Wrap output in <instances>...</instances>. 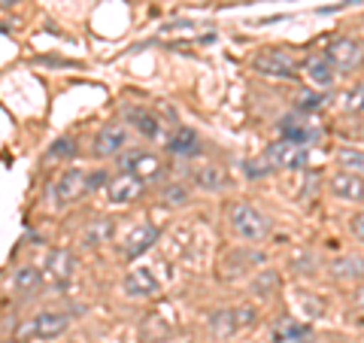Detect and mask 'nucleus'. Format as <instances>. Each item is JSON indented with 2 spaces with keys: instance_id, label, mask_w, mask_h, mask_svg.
I'll return each mask as SVG.
<instances>
[{
  "instance_id": "f257e3e1",
  "label": "nucleus",
  "mask_w": 364,
  "mask_h": 343,
  "mask_svg": "<svg viewBox=\"0 0 364 343\" xmlns=\"http://www.w3.org/2000/svg\"><path fill=\"white\" fill-rule=\"evenodd\" d=\"M228 228L240 237L249 240V243H258L273 231V222L267 213H261L255 204H246V201H234L228 207Z\"/></svg>"
},
{
  "instance_id": "f03ea898",
  "label": "nucleus",
  "mask_w": 364,
  "mask_h": 343,
  "mask_svg": "<svg viewBox=\"0 0 364 343\" xmlns=\"http://www.w3.org/2000/svg\"><path fill=\"white\" fill-rule=\"evenodd\" d=\"M91 189H88V174L79 167H70V170H61L58 176L52 179L49 186V201L55 210H67L73 207V204H79L85 198Z\"/></svg>"
},
{
  "instance_id": "7ed1b4c3",
  "label": "nucleus",
  "mask_w": 364,
  "mask_h": 343,
  "mask_svg": "<svg viewBox=\"0 0 364 343\" xmlns=\"http://www.w3.org/2000/svg\"><path fill=\"white\" fill-rule=\"evenodd\" d=\"M128 140H131L128 125L107 122V125L97 128L95 143H91V152H95V158H116V155H122L124 149H128Z\"/></svg>"
},
{
  "instance_id": "20e7f679",
  "label": "nucleus",
  "mask_w": 364,
  "mask_h": 343,
  "mask_svg": "<svg viewBox=\"0 0 364 343\" xmlns=\"http://www.w3.org/2000/svg\"><path fill=\"white\" fill-rule=\"evenodd\" d=\"M264 158L270 162L273 174H277V170H304L310 164V149L298 146V143H289V140H277L264 149Z\"/></svg>"
},
{
  "instance_id": "39448f33",
  "label": "nucleus",
  "mask_w": 364,
  "mask_h": 343,
  "mask_svg": "<svg viewBox=\"0 0 364 343\" xmlns=\"http://www.w3.org/2000/svg\"><path fill=\"white\" fill-rule=\"evenodd\" d=\"M252 70H258L261 76H270V79H294L298 64L282 49H261L252 58Z\"/></svg>"
},
{
  "instance_id": "423d86ee",
  "label": "nucleus",
  "mask_w": 364,
  "mask_h": 343,
  "mask_svg": "<svg viewBox=\"0 0 364 343\" xmlns=\"http://www.w3.org/2000/svg\"><path fill=\"white\" fill-rule=\"evenodd\" d=\"M116 158H119L122 174H134L136 179H143V182L161 176V162H158V155L146 152V149H128V152H122Z\"/></svg>"
},
{
  "instance_id": "0eeeda50",
  "label": "nucleus",
  "mask_w": 364,
  "mask_h": 343,
  "mask_svg": "<svg viewBox=\"0 0 364 343\" xmlns=\"http://www.w3.org/2000/svg\"><path fill=\"white\" fill-rule=\"evenodd\" d=\"M325 58L334 70H352V67H358L364 61V46L352 37H337V40L328 43Z\"/></svg>"
},
{
  "instance_id": "6e6552de",
  "label": "nucleus",
  "mask_w": 364,
  "mask_h": 343,
  "mask_svg": "<svg viewBox=\"0 0 364 343\" xmlns=\"http://www.w3.org/2000/svg\"><path fill=\"white\" fill-rule=\"evenodd\" d=\"M143 189H146L143 179H136L134 174H119L104 186V194H107V204H112V207H124V204L140 198Z\"/></svg>"
},
{
  "instance_id": "1a4fd4ad",
  "label": "nucleus",
  "mask_w": 364,
  "mask_h": 343,
  "mask_svg": "<svg viewBox=\"0 0 364 343\" xmlns=\"http://www.w3.org/2000/svg\"><path fill=\"white\" fill-rule=\"evenodd\" d=\"M67 328H70V316L67 313L43 310L28 322V334L37 337V340H55V337H61Z\"/></svg>"
},
{
  "instance_id": "9d476101",
  "label": "nucleus",
  "mask_w": 364,
  "mask_h": 343,
  "mask_svg": "<svg viewBox=\"0 0 364 343\" xmlns=\"http://www.w3.org/2000/svg\"><path fill=\"white\" fill-rule=\"evenodd\" d=\"M122 289L128 298H155L161 292V283L149 268H131L122 280Z\"/></svg>"
},
{
  "instance_id": "9b49d317",
  "label": "nucleus",
  "mask_w": 364,
  "mask_h": 343,
  "mask_svg": "<svg viewBox=\"0 0 364 343\" xmlns=\"http://www.w3.org/2000/svg\"><path fill=\"white\" fill-rule=\"evenodd\" d=\"M328 189L337 201L346 204H364V179L358 174H349V170H337V174L328 179Z\"/></svg>"
},
{
  "instance_id": "f8f14e48",
  "label": "nucleus",
  "mask_w": 364,
  "mask_h": 343,
  "mask_svg": "<svg viewBox=\"0 0 364 343\" xmlns=\"http://www.w3.org/2000/svg\"><path fill=\"white\" fill-rule=\"evenodd\" d=\"M76 273V258L70 249H52L49 258H46V268H43V277H49L55 285H67Z\"/></svg>"
},
{
  "instance_id": "ddd939ff",
  "label": "nucleus",
  "mask_w": 364,
  "mask_h": 343,
  "mask_svg": "<svg viewBox=\"0 0 364 343\" xmlns=\"http://www.w3.org/2000/svg\"><path fill=\"white\" fill-rule=\"evenodd\" d=\"M128 122L134 125V131L143 137V140H161L164 137V125H161V119L155 116L152 110H146V107H128Z\"/></svg>"
},
{
  "instance_id": "4468645a",
  "label": "nucleus",
  "mask_w": 364,
  "mask_h": 343,
  "mask_svg": "<svg viewBox=\"0 0 364 343\" xmlns=\"http://www.w3.org/2000/svg\"><path fill=\"white\" fill-rule=\"evenodd\" d=\"M155 240H158V228L155 225H149V222L134 225L128 231V237H124V243H122V253L128 258H136V255L149 253V246H155Z\"/></svg>"
},
{
  "instance_id": "2eb2a0df",
  "label": "nucleus",
  "mask_w": 364,
  "mask_h": 343,
  "mask_svg": "<svg viewBox=\"0 0 364 343\" xmlns=\"http://www.w3.org/2000/svg\"><path fill=\"white\" fill-rule=\"evenodd\" d=\"M264 261V253H258V249H237V253H231L225 258V270H222V277H243V273L249 270H255V265H261Z\"/></svg>"
},
{
  "instance_id": "dca6fc26",
  "label": "nucleus",
  "mask_w": 364,
  "mask_h": 343,
  "mask_svg": "<svg viewBox=\"0 0 364 343\" xmlns=\"http://www.w3.org/2000/svg\"><path fill=\"white\" fill-rule=\"evenodd\" d=\"M200 149H203V143H200V137L191 131V128H176L173 131V137H167V152L170 155H179V158H195V155H200Z\"/></svg>"
},
{
  "instance_id": "f3484780",
  "label": "nucleus",
  "mask_w": 364,
  "mask_h": 343,
  "mask_svg": "<svg viewBox=\"0 0 364 343\" xmlns=\"http://www.w3.org/2000/svg\"><path fill=\"white\" fill-rule=\"evenodd\" d=\"M112 237H116V219H109V216H100V219L88 222V228L82 231V246L100 249V246H107Z\"/></svg>"
},
{
  "instance_id": "a211bd4d",
  "label": "nucleus",
  "mask_w": 364,
  "mask_h": 343,
  "mask_svg": "<svg viewBox=\"0 0 364 343\" xmlns=\"http://www.w3.org/2000/svg\"><path fill=\"white\" fill-rule=\"evenodd\" d=\"M328 273L340 283H352L364 277V255H340L328 265Z\"/></svg>"
},
{
  "instance_id": "6ab92c4d",
  "label": "nucleus",
  "mask_w": 364,
  "mask_h": 343,
  "mask_svg": "<svg viewBox=\"0 0 364 343\" xmlns=\"http://www.w3.org/2000/svg\"><path fill=\"white\" fill-rule=\"evenodd\" d=\"M304 70H306V79H310L316 88H331L334 79H337V70L328 64L325 55H313V58H306Z\"/></svg>"
},
{
  "instance_id": "aec40b11",
  "label": "nucleus",
  "mask_w": 364,
  "mask_h": 343,
  "mask_svg": "<svg viewBox=\"0 0 364 343\" xmlns=\"http://www.w3.org/2000/svg\"><path fill=\"white\" fill-rule=\"evenodd\" d=\"M313 340V328L298 319H282L273 331V343H310Z\"/></svg>"
},
{
  "instance_id": "412c9836",
  "label": "nucleus",
  "mask_w": 364,
  "mask_h": 343,
  "mask_svg": "<svg viewBox=\"0 0 364 343\" xmlns=\"http://www.w3.org/2000/svg\"><path fill=\"white\" fill-rule=\"evenodd\" d=\"M40 285H43V268L25 265L13 273V292H18V295H33Z\"/></svg>"
},
{
  "instance_id": "4be33fe9",
  "label": "nucleus",
  "mask_w": 364,
  "mask_h": 343,
  "mask_svg": "<svg viewBox=\"0 0 364 343\" xmlns=\"http://www.w3.org/2000/svg\"><path fill=\"white\" fill-rule=\"evenodd\" d=\"M279 285H282L279 273L270 270V268H264V270L255 273V280H252V295H258V298L267 301V298H273V295L279 292Z\"/></svg>"
},
{
  "instance_id": "5701e85b",
  "label": "nucleus",
  "mask_w": 364,
  "mask_h": 343,
  "mask_svg": "<svg viewBox=\"0 0 364 343\" xmlns=\"http://www.w3.org/2000/svg\"><path fill=\"white\" fill-rule=\"evenodd\" d=\"M164 337H170V325L161 316H146L140 325V340L143 343H161Z\"/></svg>"
},
{
  "instance_id": "b1692460",
  "label": "nucleus",
  "mask_w": 364,
  "mask_h": 343,
  "mask_svg": "<svg viewBox=\"0 0 364 343\" xmlns=\"http://www.w3.org/2000/svg\"><path fill=\"white\" fill-rule=\"evenodd\" d=\"M279 140H289V143H298V146H306L310 143V128L301 125L298 119H282L279 122Z\"/></svg>"
},
{
  "instance_id": "393cba45",
  "label": "nucleus",
  "mask_w": 364,
  "mask_h": 343,
  "mask_svg": "<svg viewBox=\"0 0 364 343\" xmlns=\"http://www.w3.org/2000/svg\"><path fill=\"white\" fill-rule=\"evenodd\" d=\"M195 186L203 189V191H219L225 186V174H222V167H215V164H207V167H198L195 170Z\"/></svg>"
},
{
  "instance_id": "a878e982",
  "label": "nucleus",
  "mask_w": 364,
  "mask_h": 343,
  "mask_svg": "<svg viewBox=\"0 0 364 343\" xmlns=\"http://www.w3.org/2000/svg\"><path fill=\"white\" fill-rule=\"evenodd\" d=\"M210 328L215 337H231L237 328H240V322H237V313L234 310H215L210 316Z\"/></svg>"
},
{
  "instance_id": "bb28decb",
  "label": "nucleus",
  "mask_w": 364,
  "mask_h": 343,
  "mask_svg": "<svg viewBox=\"0 0 364 343\" xmlns=\"http://www.w3.org/2000/svg\"><path fill=\"white\" fill-rule=\"evenodd\" d=\"M337 162L340 170H349V174H364V149H352V146H340L337 149Z\"/></svg>"
},
{
  "instance_id": "cd10ccee",
  "label": "nucleus",
  "mask_w": 364,
  "mask_h": 343,
  "mask_svg": "<svg viewBox=\"0 0 364 343\" xmlns=\"http://www.w3.org/2000/svg\"><path fill=\"white\" fill-rule=\"evenodd\" d=\"M73 155H76V140H70V137H58V140L49 146V152H46L49 162H67V158H73Z\"/></svg>"
},
{
  "instance_id": "c85d7f7f",
  "label": "nucleus",
  "mask_w": 364,
  "mask_h": 343,
  "mask_svg": "<svg viewBox=\"0 0 364 343\" xmlns=\"http://www.w3.org/2000/svg\"><path fill=\"white\" fill-rule=\"evenodd\" d=\"M186 201H188V189L182 186V182H173V186L164 189V204L167 207H182Z\"/></svg>"
},
{
  "instance_id": "c756f323",
  "label": "nucleus",
  "mask_w": 364,
  "mask_h": 343,
  "mask_svg": "<svg viewBox=\"0 0 364 343\" xmlns=\"http://www.w3.org/2000/svg\"><path fill=\"white\" fill-rule=\"evenodd\" d=\"M322 104H325V97L318 95V91H301V95H298V110H304V112L318 110Z\"/></svg>"
},
{
  "instance_id": "7c9ffc66",
  "label": "nucleus",
  "mask_w": 364,
  "mask_h": 343,
  "mask_svg": "<svg viewBox=\"0 0 364 343\" xmlns=\"http://www.w3.org/2000/svg\"><path fill=\"white\" fill-rule=\"evenodd\" d=\"M234 313H237V322H240V328L255 325V319H258V313L252 310V307H234Z\"/></svg>"
},
{
  "instance_id": "2f4dec72",
  "label": "nucleus",
  "mask_w": 364,
  "mask_h": 343,
  "mask_svg": "<svg viewBox=\"0 0 364 343\" xmlns=\"http://www.w3.org/2000/svg\"><path fill=\"white\" fill-rule=\"evenodd\" d=\"M349 231L355 234V237L361 240V243H364V210H361V213H355V216L349 219Z\"/></svg>"
},
{
  "instance_id": "473e14b6",
  "label": "nucleus",
  "mask_w": 364,
  "mask_h": 343,
  "mask_svg": "<svg viewBox=\"0 0 364 343\" xmlns=\"http://www.w3.org/2000/svg\"><path fill=\"white\" fill-rule=\"evenodd\" d=\"M352 301H355V307H361V310H364V285H361L355 295H352Z\"/></svg>"
},
{
  "instance_id": "72a5a7b5",
  "label": "nucleus",
  "mask_w": 364,
  "mask_h": 343,
  "mask_svg": "<svg viewBox=\"0 0 364 343\" xmlns=\"http://www.w3.org/2000/svg\"><path fill=\"white\" fill-rule=\"evenodd\" d=\"M355 100H358V107L364 110V88H361V91H358V95H355Z\"/></svg>"
},
{
  "instance_id": "f704fd0d",
  "label": "nucleus",
  "mask_w": 364,
  "mask_h": 343,
  "mask_svg": "<svg viewBox=\"0 0 364 343\" xmlns=\"http://www.w3.org/2000/svg\"><path fill=\"white\" fill-rule=\"evenodd\" d=\"M4 4H6V6H13V4H16V0H4Z\"/></svg>"
},
{
  "instance_id": "c9c22d12",
  "label": "nucleus",
  "mask_w": 364,
  "mask_h": 343,
  "mask_svg": "<svg viewBox=\"0 0 364 343\" xmlns=\"http://www.w3.org/2000/svg\"><path fill=\"white\" fill-rule=\"evenodd\" d=\"M4 343H21V340H4Z\"/></svg>"
}]
</instances>
